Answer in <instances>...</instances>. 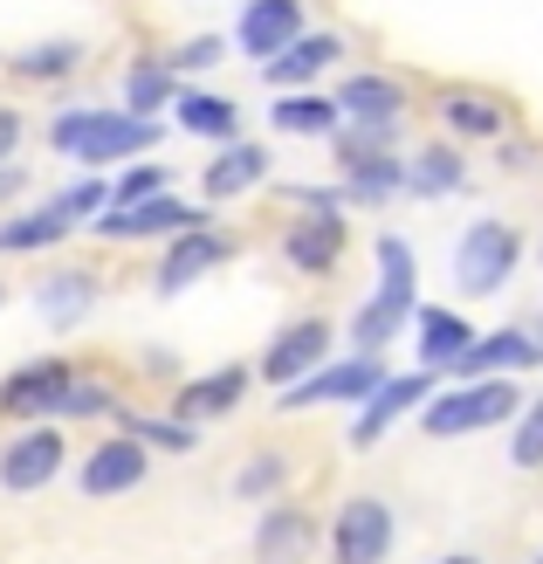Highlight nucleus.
I'll return each instance as SVG.
<instances>
[{"label":"nucleus","mask_w":543,"mask_h":564,"mask_svg":"<svg viewBox=\"0 0 543 564\" xmlns=\"http://www.w3.org/2000/svg\"><path fill=\"white\" fill-rule=\"evenodd\" d=\"M55 468H63V434L35 427V434H21L8 455H0V482L8 489H42Z\"/></svg>","instance_id":"nucleus-9"},{"label":"nucleus","mask_w":543,"mask_h":564,"mask_svg":"<svg viewBox=\"0 0 543 564\" xmlns=\"http://www.w3.org/2000/svg\"><path fill=\"white\" fill-rule=\"evenodd\" d=\"M536 564H543V557H536Z\"/></svg>","instance_id":"nucleus-38"},{"label":"nucleus","mask_w":543,"mask_h":564,"mask_svg":"<svg viewBox=\"0 0 543 564\" xmlns=\"http://www.w3.org/2000/svg\"><path fill=\"white\" fill-rule=\"evenodd\" d=\"M324 345H330V330H324V324H296L290 337H275V351H269L262 372H269L275 386H290V379H303L309 365L324 358Z\"/></svg>","instance_id":"nucleus-14"},{"label":"nucleus","mask_w":543,"mask_h":564,"mask_svg":"<svg viewBox=\"0 0 543 564\" xmlns=\"http://www.w3.org/2000/svg\"><path fill=\"white\" fill-rule=\"evenodd\" d=\"M69 220H76V207H69V200H55V207H42V214L14 220V228H0V248H48V241H63V235H69Z\"/></svg>","instance_id":"nucleus-21"},{"label":"nucleus","mask_w":543,"mask_h":564,"mask_svg":"<svg viewBox=\"0 0 543 564\" xmlns=\"http://www.w3.org/2000/svg\"><path fill=\"white\" fill-rule=\"evenodd\" d=\"M76 63V48L63 42V48H35V55H21V76H63Z\"/></svg>","instance_id":"nucleus-30"},{"label":"nucleus","mask_w":543,"mask_h":564,"mask_svg":"<svg viewBox=\"0 0 543 564\" xmlns=\"http://www.w3.org/2000/svg\"><path fill=\"white\" fill-rule=\"evenodd\" d=\"M379 365L371 358H351V365H337V372H317V379H303L296 392H282V406H324V400H365V392H379Z\"/></svg>","instance_id":"nucleus-10"},{"label":"nucleus","mask_w":543,"mask_h":564,"mask_svg":"<svg viewBox=\"0 0 543 564\" xmlns=\"http://www.w3.org/2000/svg\"><path fill=\"white\" fill-rule=\"evenodd\" d=\"M468 324L461 317H454V310H420V358L426 365H461L475 345H468Z\"/></svg>","instance_id":"nucleus-15"},{"label":"nucleus","mask_w":543,"mask_h":564,"mask_svg":"<svg viewBox=\"0 0 543 564\" xmlns=\"http://www.w3.org/2000/svg\"><path fill=\"white\" fill-rule=\"evenodd\" d=\"M337 256H345V228H337V220H303L290 235V262L296 269H330Z\"/></svg>","instance_id":"nucleus-20"},{"label":"nucleus","mask_w":543,"mask_h":564,"mask_svg":"<svg viewBox=\"0 0 543 564\" xmlns=\"http://www.w3.org/2000/svg\"><path fill=\"white\" fill-rule=\"evenodd\" d=\"M420 392H426V379H385L379 392H371V406H365V420H358V434H351V441L371 447V441H379L406 406H420Z\"/></svg>","instance_id":"nucleus-16"},{"label":"nucleus","mask_w":543,"mask_h":564,"mask_svg":"<svg viewBox=\"0 0 543 564\" xmlns=\"http://www.w3.org/2000/svg\"><path fill=\"white\" fill-rule=\"evenodd\" d=\"M303 544H309V523H303V517H269V523H262V557H269V564L296 557Z\"/></svg>","instance_id":"nucleus-26"},{"label":"nucleus","mask_w":543,"mask_h":564,"mask_svg":"<svg viewBox=\"0 0 543 564\" xmlns=\"http://www.w3.org/2000/svg\"><path fill=\"white\" fill-rule=\"evenodd\" d=\"M83 303H90V290H83V275H55L48 290H42V310H48V317H76Z\"/></svg>","instance_id":"nucleus-27"},{"label":"nucleus","mask_w":543,"mask_h":564,"mask_svg":"<svg viewBox=\"0 0 543 564\" xmlns=\"http://www.w3.org/2000/svg\"><path fill=\"white\" fill-rule=\"evenodd\" d=\"M159 228H199V214L186 207V200H173V193H159V200H138V207H104V220H97V235H110V241H138V235H159Z\"/></svg>","instance_id":"nucleus-7"},{"label":"nucleus","mask_w":543,"mask_h":564,"mask_svg":"<svg viewBox=\"0 0 543 564\" xmlns=\"http://www.w3.org/2000/svg\"><path fill=\"white\" fill-rule=\"evenodd\" d=\"M180 124H186V131H199V138H227V145H235L241 110L227 104V97H180Z\"/></svg>","instance_id":"nucleus-22"},{"label":"nucleus","mask_w":543,"mask_h":564,"mask_svg":"<svg viewBox=\"0 0 543 564\" xmlns=\"http://www.w3.org/2000/svg\"><path fill=\"white\" fill-rule=\"evenodd\" d=\"M165 90H173V76H165V69H138L131 76V110H152Z\"/></svg>","instance_id":"nucleus-31"},{"label":"nucleus","mask_w":543,"mask_h":564,"mask_svg":"<svg viewBox=\"0 0 543 564\" xmlns=\"http://www.w3.org/2000/svg\"><path fill=\"white\" fill-rule=\"evenodd\" d=\"M165 193V173L159 165H131V173L118 180V207H138V200H159Z\"/></svg>","instance_id":"nucleus-28"},{"label":"nucleus","mask_w":543,"mask_h":564,"mask_svg":"<svg viewBox=\"0 0 543 564\" xmlns=\"http://www.w3.org/2000/svg\"><path fill=\"white\" fill-rule=\"evenodd\" d=\"M69 400H76L69 365H28V372H14L0 386V406L8 413H63Z\"/></svg>","instance_id":"nucleus-8"},{"label":"nucleus","mask_w":543,"mask_h":564,"mask_svg":"<svg viewBox=\"0 0 543 564\" xmlns=\"http://www.w3.org/2000/svg\"><path fill=\"white\" fill-rule=\"evenodd\" d=\"M385 544H392V517H385V502L358 496V502H345V510H337V530H330L337 564H379Z\"/></svg>","instance_id":"nucleus-5"},{"label":"nucleus","mask_w":543,"mask_h":564,"mask_svg":"<svg viewBox=\"0 0 543 564\" xmlns=\"http://www.w3.org/2000/svg\"><path fill=\"white\" fill-rule=\"evenodd\" d=\"M447 564H475V557H447Z\"/></svg>","instance_id":"nucleus-37"},{"label":"nucleus","mask_w":543,"mask_h":564,"mask_svg":"<svg viewBox=\"0 0 543 564\" xmlns=\"http://www.w3.org/2000/svg\"><path fill=\"white\" fill-rule=\"evenodd\" d=\"M441 118L454 131H468V138H489V131H502V104H489V97H447Z\"/></svg>","instance_id":"nucleus-24"},{"label":"nucleus","mask_w":543,"mask_h":564,"mask_svg":"<svg viewBox=\"0 0 543 564\" xmlns=\"http://www.w3.org/2000/svg\"><path fill=\"white\" fill-rule=\"evenodd\" d=\"M14 186H21V173H14V165H0V200H8Z\"/></svg>","instance_id":"nucleus-36"},{"label":"nucleus","mask_w":543,"mask_h":564,"mask_svg":"<svg viewBox=\"0 0 543 564\" xmlns=\"http://www.w3.org/2000/svg\"><path fill=\"white\" fill-rule=\"evenodd\" d=\"M214 55H220V42H193V48L180 55V69H207V63H214Z\"/></svg>","instance_id":"nucleus-34"},{"label":"nucleus","mask_w":543,"mask_h":564,"mask_svg":"<svg viewBox=\"0 0 543 564\" xmlns=\"http://www.w3.org/2000/svg\"><path fill=\"white\" fill-rule=\"evenodd\" d=\"M517 462H523V468H536V462H543V400L530 406V420L517 427Z\"/></svg>","instance_id":"nucleus-29"},{"label":"nucleus","mask_w":543,"mask_h":564,"mask_svg":"<svg viewBox=\"0 0 543 564\" xmlns=\"http://www.w3.org/2000/svg\"><path fill=\"white\" fill-rule=\"evenodd\" d=\"M14 138H21V118H14V110H0V165H8V152H14Z\"/></svg>","instance_id":"nucleus-35"},{"label":"nucleus","mask_w":543,"mask_h":564,"mask_svg":"<svg viewBox=\"0 0 543 564\" xmlns=\"http://www.w3.org/2000/svg\"><path fill=\"white\" fill-rule=\"evenodd\" d=\"M536 358H543L536 337L502 330V337H489V345H475V351L461 358V372H517V365H536Z\"/></svg>","instance_id":"nucleus-18"},{"label":"nucleus","mask_w":543,"mask_h":564,"mask_svg":"<svg viewBox=\"0 0 543 564\" xmlns=\"http://www.w3.org/2000/svg\"><path fill=\"white\" fill-rule=\"evenodd\" d=\"M379 262H385V290L371 296V303L358 310V324H351V337H358L365 351H379L385 337L406 324V310H413V256H406V241L385 235V241H379Z\"/></svg>","instance_id":"nucleus-2"},{"label":"nucleus","mask_w":543,"mask_h":564,"mask_svg":"<svg viewBox=\"0 0 543 564\" xmlns=\"http://www.w3.org/2000/svg\"><path fill=\"white\" fill-rule=\"evenodd\" d=\"M454 173H461V165H454L447 152H426V159H420V186H426V193H441V186H454Z\"/></svg>","instance_id":"nucleus-32"},{"label":"nucleus","mask_w":543,"mask_h":564,"mask_svg":"<svg viewBox=\"0 0 543 564\" xmlns=\"http://www.w3.org/2000/svg\"><path fill=\"white\" fill-rule=\"evenodd\" d=\"M517 256H523L517 228H502V220H475V228L461 235V256H454V275H461V290H468V296H489V290H502V282H509Z\"/></svg>","instance_id":"nucleus-4"},{"label":"nucleus","mask_w":543,"mask_h":564,"mask_svg":"<svg viewBox=\"0 0 543 564\" xmlns=\"http://www.w3.org/2000/svg\"><path fill=\"white\" fill-rule=\"evenodd\" d=\"M324 63H337V35H303V42H290V48H282L275 63H262V76H269L275 90H282V83H309V76H317Z\"/></svg>","instance_id":"nucleus-17"},{"label":"nucleus","mask_w":543,"mask_h":564,"mask_svg":"<svg viewBox=\"0 0 543 564\" xmlns=\"http://www.w3.org/2000/svg\"><path fill=\"white\" fill-rule=\"evenodd\" d=\"M48 138H55V152L104 165V159L145 152L159 131H152L145 118H104V110H69V118H55V124H48Z\"/></svg>","instance_id":"nucleus-1"},{"label":"nucleus","mask_w":543,"mask_h":564,"mask_svg":"<svg viewBox=\"0 0 543 564\" xmlns=\"http://www.w3.org/2000/svg\"><path fill=\"white\" fill-rule=\"evenodd\" d=\"M262 173H269V159L254 152V145H227L214 159V173H207V193H214V200H227V193H248Z\"/></svg>","instance_id":"nucleus-19"},{"label":"nucleus","mask_w":543,"mask_h":564,"mask_svg":"<svg viewBox=\"0 0 543 564\" xmlns=\"http://www.w3.org/2000/svg\"><path fill=\"white\" fill-rule=\"evenodd\" d=\"M275 475H282V468H275V462H254V468H248V475H241V489H248V496H262V489H269V482H275Z\"/></svg>","instance_id":"nucleus-33"},{"label":"nucleus","mask_w":543,"mask_h":564,"mask_svg":"<svg viewBox=\"0 0 543 564\" xmlns=\"http://www.w3.org/2000/svg\"><path fill=\"white\" fill-rule=\"evenodd\" d=\"M138 475H145V447L138 441H110L90 455V468H83V489L90 496H118V489H138Z\"/></svg>","instance_id":"nucleus-11"},{"label":"nucleus","mask_w":543,"mask_h":564,"mask_svg":"<svg viewBox=\"0 0 543 564\" xmlns=\"http://www.w3.org/2000/svg\"><path fill=\"white\" fill-rule=\"evenodd\" d=\"M290 42H303V0H254V8L241 14V48L248 55L275 63Z\"/></svg>","instance_id":"nucleus-6"},{"label":"nucleus","mask_w":543,"mask_h":564,"mask_svg":"<svg viewBox=\"0 0 543 564\" xmlns=\"http://www.w3.org/2000/svg\"><path fill=\"white\" fill-rule=\"evenodd\" d=\"M330 118H337V104H317V97H282V104H275V124L296 131V138H303V131H324Z\"/></svg>","instance_id":"nucleus-25"},{"label":"nucleus","mask_w":543,"mask_h":564,"mask_svg":"<svg viewBox=\"0 0 543 564\" xmlns=\"http://www.w3.org/2000/svg\"><path fill=\"white\" fill-rule=\"evenodd\" d=\"M241 386H248V372H241V365H227V372L199 379L180 406H186V413H220V406H235V400H241Z\"/></svg>","instance_id":"nucleus-23"},{"label":"nucleus","mask_w":543,"mask_h":564,"mask_svg":"<svg viewBox=\"0 0 543 564\" xmlns=\"http://www.w3.org/2000/svg\"><path fill=\"white\" fill-rule=\"evenodd\" d=\"M337 110L358 118V124H399V83L351 76V83H337Z\"/></svg>","instance_id":"nucleus-13"},{"label":"nucleus","mask_w":543,"mask_h":564,"mask_svg":"<svg viewBox=\"0 0 543 564\" xmlns=\"http://www.w3.org/2000/svg\"><path fill=\"white\" fill-rule=\"evenodd\" d=\"M523 406V392L509 379H475L461 392H441V400H426V434H468V427H496Z\"/></svg>","instance_id":"nucleus-3"},{"label":"nucleus","mask_w":543,"mask_h":564,"mask_svg":"<svg viewBox=\"0 0 543 564\" xmlns=\"http://www.w3.org/2000/svg\"><path fill=\"white\" fill-rule=\"evenodd\" d=\"M220 256H227V241H220V235H207V228H186V235L173 241V256H165L159 282H165V290H186V282H193V275H207Z\"/></svg>","instance_id":"nucleus-12"}]
</instances>
